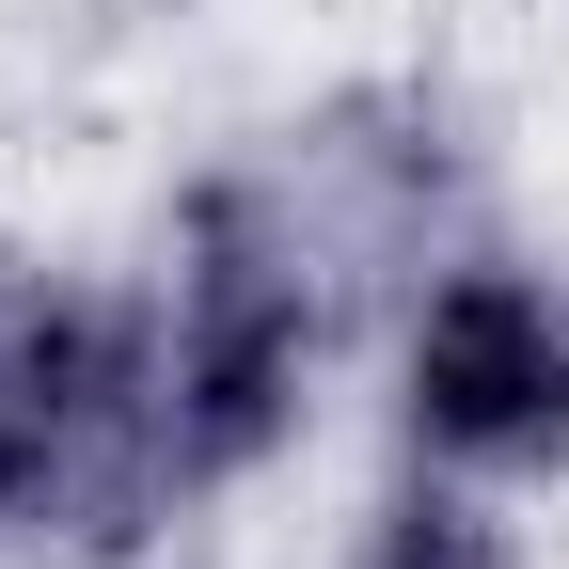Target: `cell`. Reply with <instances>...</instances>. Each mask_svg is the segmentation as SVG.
<instances>
[{"mask_svg": "<svg viewBox=\"0 0 569 569\" xmlns=\"http://www.w3.org/2000/svg\"><path fill=\"white\" fill-rule=\"evenodd\" d=\"M142 348H159V459L174 507L206 490H253L317 411L332 365V284L317 238L269 174H190L159 222V284H142Z\"/></svg>", "mask_w": 569, "mask_h": 569, "instance_id": "6da1fadb", "label": "cell"}, {"mask_svg": "<svg viewBox=\"0 0 569 569\" xmlns=\"http://www.w3.org/2000/svg\"><path fill=\"white\" fill-rule=\"evenodd\" d=\"M159 507H174V459H159L142 301L0 269V553L111 569V553H142Z\"/></svg>", "mask_w": 569, "mask_h": 569, "instance_id": "7a4b0ae2", "label": "cell"}, {"mask_svg": "<svg viewBox=\"0 0 569 569\" xmlns=\"http://www.w3.org/2000/svg\"><path fill=\"white\" fill-rule=\"evenodd\" d=\"M396 443L475 490L569 475V269L538 253H443L396 332Z\"/></svg>", "mask_w": 569, "mask_h": 569, "instance_id": "3957f363", "label": "cell"}, {"mask_svg": "<svg viewBox=\"0 0 569 569\" xmlns=\"http://www.w3.org/2000/svg\"><path fill=\"white\" fill-rule=\"evenodd\" d=\"M522 490H475V475H396L380 507H365V538H348V569H522Z\"/></svg>", "mask_w": 569, "mask_h": 569, "instance_id": "277c9868", "label": "cell"}]
</instances>
